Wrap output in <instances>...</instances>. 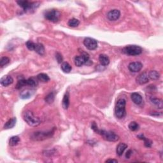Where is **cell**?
Returning a JSON list of instances; mask_svg holds the SVG:
<instances>
[{"label":"cell","instance_id":"obj_32","mask_svg":"<svg viewBox=\"0 0 163 163\" xmlns=\"http://www.w3.org/2000/svg\"><path fill=\"white\" fill-rule=\"evenodd\" d=\"M26 47H27L30 51H34V48H35V46H36V43L33 42H31V41H30V40H29L26 43Z\"/></svg>","mask_w":163,"mask_h":163},{"label":"cell","instance_id":"obj_21","mask_svg":"<svg viewBox=\"0 0 163 163\" xmlns=\"http://www.w3.org/2000/svg\"><path fill=\"white\" fill-rule=\"evenodd\" d=\"M17 119L15 117H13L12 119H10V120H8L4 126V129H11L13 128L16 124Z\"/></svg>","mask_w":163,"mask_h":163},{"label":"cell","instance_id":"obj_17","mask_svg":"<svg viewBox=\"0 0 163 163\" xmlns=\"http://www.w3.org/2000/svg\"><path fill=\"white\" fill-rule=\"evenodd\" d=\"M99 61L101 65L103 66H106L109 65L110 59L106 54H100L99 57Z\"/></svg>","mask_w":163,"mask_h":163},{"label":"cell","instance_id":"obj_12","mask_svg":"<svg viewBox=\"0 0 163 163\" xmlns=\"http://www.w3.org/2000/svg\"><path fill=\"white\" fill-rule=\"evenodd\" d=\"M150 78L148 77V73L144 72L139 75L138 77L136 78V82L140 84V85H143V84H145L148 82Z\"/></svg>","mask_w":163,"mask_h":163},{"label":"cell","instance_id":"obj_30","mask_svg":"<svg viewBox=\"0 0 163 163\" xmlns=\"http://www.w3.org/2000/svg\"><path fill=\"white\" fill-rule=\"evenodd\" d=\"M27 86V80H25V79H20L18 81V82H17V85L15 86V88L17 89H21L22 87L26 86Z\"/></svg>","mask_w":163,"mask_h":163},{"label":"cell","instance_id":"obj_28","mask_svg":"<svg viewBox=\"0 0 163 163\" xmlns=\"http://www.w3.org/2000/svg\"><path fill=\"white\" fill-rule=\"evenodd\" d=\"M79 24H80L79 20L75 18L70 19L68 22V25L69 26V27L71 28H76L77 26H78Z\"/></svg>","mask_w":163,"mask_h":163},{"label":"cell","instance_id":"obj_5","mask_svg":"<svg viewBox=\"0 0 163 163\" xmlns=\"http://www.w3.org/2000/svg\"><path fill=\"white\" fill-rule=\"evenodd\" d=\"M122 52L124 54L128 55V56H135L141 54L142 52V48L141 46L138 45H127L122 49Z\"/></svg>","mask_w":163,"mask_h":163},{"label":"cell","instance_id":"obj_7","mask_svg":"<svg viewBox=\"0 0 163 163\" xmlns=\"http://www.w3.org/2000/svg\"><path fill=\"white\" fill-rule=\"evenodd\" d=\"M45 18L52 22H57L61 17V13L55 9H52L46 11L44 14Z\"/></svg>","mask_w":163,"mask_h":163},{"label":"cell","instance_id":"obj_26","mask_svg":"<svg viewBox=\"0 0 163 163\" xmlns=\"http://www.w3.org/2000/svg\"><path fill=\"white\" fill-rule=\"evenodd\" d=\"M37 79L42 82H48L50 80V78L45 73H40L37 75Z\"/></svg>","mask_w":163,"mask_h":163},{"label":"cell","instance_id":"obj_33","mask_svg":"<svg viewBox=\"0 0 163 163\" xmlns=\"http://www.w3.org/2000/svg\"><path fill=\"white\" fill-rule=\"evenodd\" d=\"M10 59L7 57H3L1 58V60H0V66L3 67L4 66L8 65V63H10Z\"/></svg>","mask_w":163,"mask_h":163},{"label":"cell","instance_id":"obj_16","mask_svg":"<svg viewBox=\"0 0 163 163\" xmlns=\"http://www.w3.org/2000/svg\"><path fill=\"white\" fill-rule=\"evenodd\" d=\"M127 148V145L126 143H120L117 147L116 148V152L119 156H122V154L124 152V151L126 150V148Z\"/></svg>","mask_w":163,"mask_h":163},{"label":"cell","instance_id":"obj_11","mask_svg":"<svg viewBox=\"0 0 163 163\" xmlns=\"http://www.w3.org/2000/svg\"><path fill=\"white\" fill-rule=\"evenodd\" d=\"M142 68L143 65L140 62L131 63L128 66V68H129V71L133 73L139 72L142 69Z\"/></svg>","mask_w":163,"mask_h":163},{"label":"cell","instance_id":"obj_1","mask_svg":"<svg viewBox=\"0 0 163 163\" xmlns=\"http://www.w3.org/2000/svg\"><path fill=\"white\" fill-rule=\"evenodd\" d=\"M126 101L124 98H121L117 101L115 107V115L116 117L121 119L126 115Z\"/></svg>","mask_w":163,"mask_h":163},{"label":"cell","instance_id":"obj_24","mask_svg":"<svg viewBox=\"0 0 163 163\" xmlns=\"http://www.w3.org/2000/svg\"><path fill=\"white\" fill-rule=\"evenodd\" d=\"M148 74V77H149L150 79L153 80H158L160 77L159 73L155 70L150 71Z\"/></svg>","mask_w":163,"mask_h":163},{"label":"cell","instance_id":"obj_22","mask_svg":"<svg viewBox=\"0 0 163 163\" xmlns=\"http://www.w3.org/2000/svg\"><path fill=\"white\" fill-rule=\"evenodd\" d=\"M137 137L139 138V139H142V140H143L144 141V145L147 148H150L151 147H152V142L151 140H150V139H148V138H147L146 137H145L144 135H138Z\"/></svg>","mask_w":163,"mask_h":163},{"label":"cell","instance_id":"obj_35","mask_svg":"<svg viewBox=\"0 0 163 163\" xmlns=\"http://www.w3.org/2000/svg\"><path fill=\"white\" fill-rule=\"evenodd\" d=\"M91 129H92L93 131H95L96 133H98L99 130H100V129H98L97 124H96L95 122H92V125H91Z\"/></svg>","mask_w":163,"mask_h":163},{"label":"cell","instance_id":"obj_18","mask_svg":"<svg viewBox=\"0 0 163 163\" xmlns=\"http://www.w3.org/2000/svg\"><path fill=\"white\" fill-rule=\"evenodd\" d=\"M34 51H35L37 54L40 55V56H43V55H44L45 53V49L44 46H43V45L40 43H36Z\"/></svg>","mask_w":163,"mask_h":163},{"label":"cell","instance_id":"obj_15","mask_svg":"<svg viewBox=\"0 0 163 163\" xmlns=\"http://www.w3.org/2000/svg\"><path fill=\"white\" fill-rule=\"evenodd\" d=\"M131 100L134 102V103H135L136 104H138L139 105L141 104L143 102V98L137 92H134L131 94Z\"/></svg>","mask_w":163,"mask_h":163},{"label":"cell","instance_id":"obj_27","mask_svg":"<svg viewBox=\"0 0 163 163\" xmlns=\"http://www.w3.org/2000/svg\"><path fill=\"white\" fill-rule=\"evenodd\" d=\"M55 96H56V94H55L54 92H50L48 95H46L45 96V101L49 104L53 103L55 99Z\"/></svg>","mask_w":163,"mask_h":163},{"label":"cell","instance_id":"obj_14","mask_svg":"<svg viewBox=\"0 0 163 163\" xmlns=\"http://www.w3.org/2000/svg\"><path fill=\"white\" fill-rule=\"evenodd\" d=\"M13 82V78L9 75H6L3 77L1 78V84L4 87H7L11 85Z\"/></svg>","mask_w":163,"mask_h":163},{"label":"cell","instance_id":"obj_29","mask_svg":"<svg viewBox=\"0 0 163 163\" xmlns=\"http://www.w3.org/2000/svg\"><path fill=\"white\" fill-rule=\"evenodd\" d=\"M38 81L34 78H30L27 80V86L31 87H34L38 86Z\"/></svg>","mask_w":163,"mask_h":163},{"label":"cell","instance_id":"obj_10","mask_svg":"<svg viewBox=\"0 0 163 163\" xmlns=\"http://www.w3.org/2000/svg\"><path fill=\"white\" fill-rule=\"evenodd\" d=\"M121 16V11L117 9H114L110 10L107 13V18L111 21H115L119 19Z\"/></svg>","mask_w":163,"mask_h":163},{"label":"cell","instance_id":"obj_6","mask_svg":"<svg viewBox=\"0 0 163 163\" xmlns=\"http://www.w3.org/2000/svg\"><path fill=\"white\" fill-rule=\"evenodd\" d=\"M103 137V138L106 141H117L119 139V136L115 133L114 132L111 131H105V130H99L98 133Z\"/></svg>","mask_w":163,"mask_h":163},{"label":"cell","instance_id":"obj_13","mask_svg":"<svg viewBox=\"0 0 163 163\" xmlns=\"http://www.w3.org/2000/svg\"><path fill=\"white\" fill-rule=\"evenodd\" d=\"M34 92L35 91L33 89H26L20 93V97L23 100H27V99L30 98L34 94Z\"/></svg>","mask_w":163,"mask_h":163},{"label":"cell","instance_id":"obj_34","mask_svg":"<svg viewBox=\"0 0 163 163\" xmlns=\"http://www.w3.org/2000/svg\"><path fill=\"white\" fill-rule=\"evenodd\" d=\"M56 59L57 60V61L58 62V63H63V58L62 55H61L59 52H57L56 54Z\"/></svg>","mask_w":163,"mask_h":163},{"label":"cell","instance_id":"obj_25","mask_svg":"<svg viewBox=\"0 0 163 163\" xmlns=\"http://www.w3.org/2000/svg\"><path fill=\"white\" fill-rule=\"evenodd\" d=\"M71 66L69 63L66 62H64L61 65V69H62L63 72L66 73H69V72L71 71Z\"/></svg>","mask_w":163,"mask_h":163},{"label":"cell","instance_id":"obj_9","mask_svg":"<svg viewBox=\"0 0 163 163\" xmlns=\"http://www.w3.org/2000/svg\"><path fill=\"white\" fill-rule=\"evenodd\" d=\"M84 45L89 50L93 51L96 49L98 47V42L92 38H86L84 40Z\"/></svg>","mask_w":163,"mask_h":163},{"label":"cell","instance_id":"obj_37","mask_svg":"<svg viewBox=\"0 0 163 163\" xmlns=\"http://www.w3.org/2000/svg\"><path fill=\"white\" fill-rule=\"evenodd\" d=\"M105 162H115V163H117V162H118V161H117V160H116V159H110L106 160V161H105Z\"/></svg>","mask_w":163,"mask_h":163},{"label":"cell","instance_id":"obj_36","mask_svg":"<svg viewBox=\"0 0 163 163\" xmlns=\"http://www.w3.org/2000/svg\"><path fill=\"white\" fill-rule=\"evenodd\" d=\"M131 155H132V150H127V152L126 154V159H130V157Z\"/></svg>","mask_w":163,"mask_h":163},{"label":"cell","instance_id":"obj_31","mask_svg":"<svg viewBox=\"0 0 163 163\" xmlns=\"http://www.w3.org/2000/svg\"><path fill=\"white\" fill-rule=\"evenodd\" d=\"M129 129L131 131H136L139 129V126L138 123H136V122H131L129 124Z\"/></svg>","mask_w":163,"mask_h":163},{"label":"cell","instance_id":"obj_19","mask_svg":"<svg viewBox=\"0 0 163 163\" xmlns=\"http://www.w3.org/2000/svg\"><path fill=\"white\" fill-rule=\"evenodd\" d=\"M62 105L64 109L67 110L68 108L69 105V94L68 91L65 93V96H64L62 101Z\"/></svg>","mask_w":163,"mask_h":163},{"label":"cell","instance_id":"obj_23","mask_svg":"<svg viewBox=\"0 0 163 163\" xmlns=\"http://www.w3.org/2000/svg\"><path fill=\"white\" fill-rule=\"evenodd\" d=\"M20 140V139L19 136H11V137L9 139V145L11 147L16 146L17 145H18Z\"/></svg>","mask_w":163,"mask_h":163},{"label":"cell","instance_id":"obj_20","mask_svg":"<svg viewBox=\"0 0 163 163\" xmlns=\"http://www.w3.org/2000/svg\"><path fill=\"white\" fill-rule=\"evenodd\" d=\"M150 100L151 103H152L154 105L157 106V108H158L159 109L162 108L163 103H162V100H161V99L157 98H151L150 99Z\"/></svg>","mask_w":163,"mask_h":163},{"label":"cell","instance_id":"obj_2","mask_svg":"<svg viewBox=\"0 0 163 163\" xmlns=\"http://www.w3.org/2000/svg\"><path fill=\"white\" fill-rule=\"evenodd\" d=\"M23 119L26 123L31 127H36L41 124L40 119L34 116L33 113L30 110H27L24 112L23 114Z\"/></svg>","mask_w":163,"mask_h":163},{"label":"cell","instance_id":"obj_4","mask_svg":"<svg viewBox=\"0 0 163 163\" xmlns=\"http://www.w3.org/2000/svg\"><path fill=\"white\" fill-rule=\"evenodd\" d=\"M17 4H18L20 7L22 8L23 10L25 12H28V11H34L36 8L39 7L40 3L39 2H30L28 1H17Z\"/></svg>","mask_w":163,"mask_h":163},{"label":"cell","instance_id":"obj_8","mask_svg":"<svg viewBox=\"0 0 163 163\" xmlns=\"http://www.w3.org/2000/svg\"><path fill=\"white\" fill-rule=\"evenodd\" d=\"M89 62H90L89 55L85 52H82V55L76 56L74 59L75 65L78 67H81L84 65H87V63Z\"/></svg>","mask_w":163,"mask_h":163},{"label":"cell","instance_id":"obj_3","mask_svg":"<svg viewBox=\"0 0 163 163\" xmlns=\"http://www.w3.org/2000/svg\"><path fill=\"white\" fill-rule=\"evenodd\" d=\"M55 132V128L47 131H35L31 135V138L34 141H42L51 138Z\"/></svg>","mask_w":163,"mask_h":163}]
</instances>
